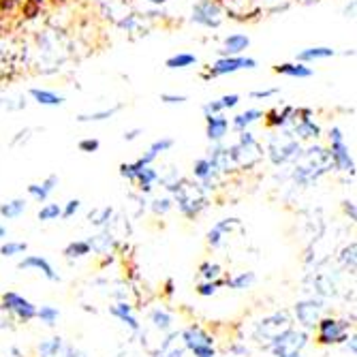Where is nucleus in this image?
<instances>
[{
	"mask_svg": "<svg viewBox=\"0 0 357 357\" xmlns=\"http://www.w3.org/2000/svg\"><path fill=\"white\" fill-rule=\"evenodd\" d=\"M332 167V158L330 152L323 148H310L304 154L300 152L296 158V169H294V180L302 186H308L317 182L323 174H328Z\"/></svg>",
	"mask_w": 357,
	"mask_h": 357,
	"instance_id": "1",
	"label": "nucleus"
},
{
	"mask_svg": "<svg viewBox=\"0 0 357 357\" xmlns=\"http://www.w3.org/2000/svg\"><path fill=\"white\" fill-rule=\"evenodd\" d=\"M167 190L174 192V202L178 204V210L186 218H195L208 206V195L202 190L199 184H190L186 180H178Z\"/></svg>",
	"mask_w": 357,
	"mask_h": 357,
	"instance_id": "2",
	"label": "nucleus"
},
{
	"mask_svg": "<svg viewBox=\"0 0 357 357\" xmlns=\"http://www.w3.org/2000/svg\"><path fill=\"white\" fill-rule=\"evenodd\" d=\"M289 328H294L291 326V317H289V312L287 310H278V312H272V314H268V317H264L261 321L257 323L255 326V332H252V336H255V340L261 344V347H270L282 332H287Z\"/></svg>",
	"mask_w": 357,
	"mask_h": 357,
	"instance_id": "3",
	"label": "nucleus"
},
{
	"mask_svg": "<svg viewBox=\"0 0 357 357\" xmlns=\"http://www.w3.org/2000/svg\"><path fill=\"white\" fill-rule=\"evenodd\" d=\"M306 344H308V334L304 330L289 328L268 349L272 351L274 357H302Z\"/></svg>",
	"mask_w": 357,
	"mask_h": 357,
	"instance_id": "4",
	"label": "nucleus"
},
{
	"mask_svg": "<svg viewBox=\"0 0 357 357\" xmlns=\"http://www.w3.org/2000/svg\"><path fill=\"white\" fill-rule=\"evenodd\" d=\"M229 156H231V163H238L240 167H252L255 163L261 160L264 152L250 131H242L240 142L229 148Z\"/></svg>",
	"mask_w": 357,
	"mask_h": 357,
	"instance_id": "5",
	"label": "nucleus"
},
{
	"mask_svg": "<svg viewBox=\"0 0 357 357\" xmlns=\"http://www.w3.org/2000/svg\"><path fill=\"white\" fill-rule=\"evenodd\" d=\"M180 338L184 342V349L192 351L195 357H216L214 338L199 326H188L184 332H180Z\"/></svg>",
	"mask_w": 357,
	"mask_h": 357,
	"instance_id": "6",
	"label": "nucleus"
},
{
	"mask_svg": "<svg viewBox=\"0 0 357 357\" xmlns=\"http://www.w3.org/2000/svg\"><path fill=\"white\" fill-rule=\"evenodd\" d=\"M330 158H332V165L340 172H349L351 176L355 174V160L349 152V146L344 142V135L340 131V126H334L330 131Z\"/></svg>",
	"mask_w": 357,
	"mask_h": 357,
	"instance_id": "7",
	"label": "nucleus"
},
{
	"mask_svg": "<svg viewBox=\"0 0 357 357\" xmlns=\"http://www.w3.org/2000/svg\"><path fill=\"white\" fill-rule=\"evenodd\" d=\"M317 340L319 344H340L349 338V321L340 319H321L317 323Z\"/></svg>",
	"mask_w": 357,
	"mask_h": 357,
	"instance_id": "8",
	"label": "nucleus"
},
{
	"mask_svg": "<svg viewBox=\"0 0 357 357\" xmlns=\"http://www.w3.org/2000/svg\"><path fill=\"white\" fill-rule=\"evenodd\" d=\"M244 69H257V60L246 58V56H225V58L216 60L210 67V73H204L202 77L210 79V77H220V75H231V73H238Z\"/></svg>",
	"mask_w": 357,
	"mask_h": 357,
	"instance_id": "9",
	"label": "nucleus"
},
{
	"mask_svg": "<svg viewBox=\"0 0 357 357\" xmlns=\"http://www.w3.org/2000/svg\"><path fill=\"white\" fill-rule=\"evenodd\" d=\"M270 158L274 165H284L287 160L291 158H298V154L302 152L300 150V144L298 139H294L291 133H282V135H276L272 142H270Z\"/></svg>",
	"mask_w": 357,
	"mask_h": 357,
	"instance_id": "10",
	"label": "nucleus"
},
{
	"mask_svg": "<svg viewBox=\"0 0 357 357\" xmlns=\"http://www.w3.org/2000/svg\"><path fill=\"white\" fill-rule=\"evenodd\" d=\"M0 306H3L7 312H11L15 319L20 321H32L37 317V306L32 304L30 300H26L24 296L15 294V291H7V294H3V302H0Z\"/></svg>",
	"mask_w": 357,
	"mask_h": 357,
	"instance_id": "11",
	"label": "nucleus"
},
{
	"mask_svg": "<svg viewBox=\"0 0 357 357\" xmlns=\"http://www.w3.org/2000/svg\"><path fill=\"white\" fill-rule=\"evenodd\" d=\"M190 20L199 26H206V28H218L222 22V11L214 0H202V3L192 7Z\"/></svg>",
	"mask_w": 357,
	"mask_h": 357,
	"instance_id": "12",
	"label": "nucleus"
},
{
	"mask_svg": "<svg viewBox=\"0 0 357 357\" xmlns=\"http://www.w3.org/2000/svg\"><path fill=\"white\" fill-rule=\"evenodd\" d=\"M321 310H323V302L317 298H308V300H300L296 304V317L300 321V326L304 330H314L317 323L321 321Z\"/></svg>",
	"mask_w": 357,
	"mask_h": 357,
	"instance_id": "13",
	"label": "nucleus"
},
{
	"mask_svg": "<svg viewBox=\"0 0 357 357\" xmlns=\"http://www.w3.org/2000/svg\"><path fill=\"white\" fill-rule=\"evenodd\" d=\"M17 268H20V270H37L39 274H43V276H45L47 280H52V282L60 280L58 274H56V270L52 268V264L47 261L45 257H41V255H28L26 259H22V261L17 264Z\"/></svg>",
	"mask_w": 357,
	"mask_h": 357,
	"instance_id": "14",
	"label": "nucleus"
},
{
	"mask_svg": "<svg viewBox=\"0 0 357 357\" xmlns=\"http://www.w3.org/2000/svg\"><path fill=\"white\" fill-rule=\"evenodd\" d=\"M154 357H184V342L180 338V332L167 334L165 340H160L158 351H152Z\"/></svg>",
	"mask_w": 357,
	"mask_h": 357,
	"instance_id": "15",
	"label": "nucleus"
},
{
	"mask_svg": "<svg viewBox=\"0 0 357 357\" xmlns=\"http://www.w3.org/2000/svg\"><path fill=\"white\" fill-rule=\"evenodd\" d=\"M227 131H229V120H227L222 114L206 116V135H208L210 142H214V144L222 142Z\"/></svg>",
	"mask_w": 357,
	"mask_h": 357,
	"instance_id": "16",
	"label": "nucleus"
},
{
	"mask_svg": "<svg viewBox=\"0 0 357 357\" xmlns=\"http://www.w3.org/2000/svg\"><path fill=\"white\" fill-rule=\"evenodd\" d=\"M236 227H240V220L238 218H222L218 220L212 229L208 231V244L212 248H218L225 240L227 234H231V229H236Z\"/></svg>",
	"mask_w": 357,
	"mask_h": 357,
	"instance_id": "17",
	"label": "nucleus"
},
{
	"mask_svg": "<svg viewBox=\"0 0 357 357\" xmlns=\"http://www.w3.org/2000/svg\"><path fill=\"white\" fill-rule=\"evenodd\" d=\"M298 114H302V118H300V120L294 118V122H296V135H300L302 139H317V137L321 135V128H319V124H314V120L310 118L312 112H310V109H302V112H298Z\"/></svg>",
	"mask_w": 357,
	"mask_h": 357,
	"instance_id": "18",
	"label": "nucleus"
},
{
	"mask_svg": "<svg viewBox=\"0 0 357 357\" xmlns=\"http://www.w3.org/2000/svg\"><path fill=\"white\" fill-rule=\"evenodd\" d=\"M109 312L116 317V319H120L124 326L131 330V332H142V326H139V321H137V317L133 314V306L131 304H126V302H118V304H114L112 308H109Z\"/></svg>",
	"mask_w": 357,
	"mask_h": 357,
	"instance_id": "19",
	"label": "nucleus"
},
{
	"mask_svg": "<svg viewBox=\"0 0 357 357\" xmlns=\"http://www.w3.org/2000/svg\"><path fill=\"white\" fill-rule=\"evenodd\" d=\"M58 182H60V178L56 174H50L41 184H30L28 186V195H32V197H35L39 204H43V202H47L50 195L56 190Z\"/></svg>",
	"mask_w": 357,
	"mask_h": 357,
	"instance_id": "20",
	"label": "nucleus"
},
{
	"mask_svg": "<svg viewBox=\"0 0 357 357\" xmlns=\"http://www.w3.org/2000/svg\"><path fill=\"white\" fill-rule=\"evenodd\" d=\"M206 158L210 160V165H212V169H214V172L227 174V172L231 169V156H229V148L214 146Z\"/></svg>",
	"mask_w": 357,
	"mask_h": 357,
	"instance_id": "21",
	"label": "nucleus"
},
{
	"mask_svg": "<svg viewBox=\"0 0 357 357\" xmlns=\"http://www.w3.org/2000/svg\"><path fill=\"white\" fill-rule=\"evenodd\" d=\"M250 45V39L242 32H236V35H229L225 41H222V50H220V56H240L246 47Z\"/></svg>",
	"mask_w": 357,
	"mask_h": 357,
	"instance_id": "22",
	"label": "nucleus"
},
{
	"mask_svg": "<svg viewBox=\"0 0 357 357\" xmlns=\"http://www.w3.org/2000/svg\"><path fill=\"white\" fill-rule=\"evenodd\" d=\"M274 71L278 75H287V77H296V79H308L312 77V69L306 67L302 62H284V64H276Z\"/></svg>",
	"mask_w": 357,
	"mask_h": 357,
	"instance_id": "23",
	"label": "nucleus"
},
{
	"mask_svg": "<svg viewBox=\"0 0 357 357\" xmlns=\"http://www.w3.org/2000/svg\"><path fill=\"white\" fill-rule=\"evenodd\" d=\"M30 96L39 105H45V107H58V105L64 103V96L62 94H56L54 90H45V88H32L30 90Z\"/></svg>",
	"mask_w": 357,
	"mask_h": 357,
	"instance_id": "24",
	"label": "nucleus"
},
{
	"mask_svg": "<svg viewBox=\"0 0 357 357\" xmlns=\"http://www.w3.org/2000/svg\"><path fill=\"white\" fill-rule=\"evenodd\" d=\"M336 56V50L332 47H306L302 52L296 54V62H312V60H326V58H334Z\"/></svg>",
	"mask_w": 357,
	"mask_h": 357,
	"instance_id": "25",
	"label": "nucleus"
},
{
	"mask_svg": "<svg viewBox=\"0 0 357 357\" xmlns=\"http://www.w3.org/2000/svg\"><path fill=\"white\" fill-rule=\"evenodd\" d=\"M150 323H152L156 330H160V332H169L172 330V323H174V317L165 308H154L150 312Z\"/></svg>",
	"mask_w": 357,
	"mask_h": 357,
	"instance_id": "26",
	"label": "nucleus"
},
{
	"mask_svg": "<svg viewBox=\"0 0 357 357\" xmlns=\"http://www.w3.org/2000/svg\"><path fill=\"white\" fill-rule=\"evenodd\" d=\"M259 118H264V112L261 109H246V112H242V114H238L236 118H234V128L236 131H246V126H250L252 122H257Z\"/></svg>",
	"mask_w": 357,
	"mask_h": 357,
	"instance_id": "27",
	"label": "nucleus"
},
{
	"mask_svg": "<svg viewBox=\"0 0 357 357\" xmlns=\"http://www.w3.org/2000/svg\"><path fill=\"white\" fill-rule=\"evenodd\" d=\"M195 62H197V56H195V54L180 52V54H176V56L167 58L165 67H167V69H172V71H176V69H188V67H192Z\"/></svg>",
	"mask_w": 357,
	"mask_h": 357,
	"instance_id": "28",
	"label": "nucleus"
},
{
	"mask_svg": "<svg viewBox=\"0 0 357 357\" xmlns=\"http://www.w3.org/2000/svg\"><path fill=\"white\" fill-rule=\"evenodd\" d=\"M156 180H160V176H158V172L152 169L150 165H146L144 169H139V174H137V178H135V182L139 184V190H142V192H150V190H152V184H154Z\"/></svg>",
	"mask_w": 357,
	"mask_h": 357,
	"instance_id": "29",
	"label": "nucleus"
},
{
	"mask_svg": "<svg viewBox=\"0 0 357 357\" xmlns=\"http://www.w3.org/2000/svg\"><path fill=\"white\" fill-rule=\"evenodd\" d=\"M120 109H122V105H114V107H109V109H101V112L82 114V116H77V122H82V124H86V122H103V120H109V118H114V116H116Z\"/></svg>",
	"mask_w": 357,
	"mask_h": 357,
	"instance_id": "30",
	"label": "nucleus"
},
{
	"mask_svg": "<svg viewBox=\"0 0 357 357\" xmlns=\"http://www.w3.org/2000/svg\"><path fill=\"white\" fill-rule=\"evenodd\" d=\"M90 252H92V248H90L88 240H73L67 244V248H64V257L67 259H82Z\"/></svg>",
	"mask_w": 357,
	"mask_h": 357,
	"instance_id": "31",
	"label": "nucleus"
},
{
	"mask_svg": "<svg viewBox=\"0 0 357 357\" xmlns=\"http://www.w3.org/2000/svg\"><path fill=\"white\" fill-rule=\"evenodd\" d=\"M255 280H257L255 272H240L238 276L227 278V280H225V284H227V287H231V289H236V291H244V289L252 287V284H255Z\"/></svg>",
	"mask_w": 357,
	"mask_h": 357,
	"instance_id": "32",
	"label": "nucleus"
},
{
	"mask_svg": "<svg viewBox=\"0 0 357 357\" xmlns=\"http://www.w3.org/2000/svg\"><path fill=\"white\" fill-rule=\"evenodd\" d=\"M88 244H90L92 252L105 255V252H109V248H114L116 240H114V238H112L109 234H99V236L90 238V240H88Z\"/></svg>",
	"mask_w": 357,
	"mask_h": 357,
	"instance_id": "33",
	"label": "nucleus"
},
{
	"mask_svg": "<svg viewBox=\"0 0 357 357\" xmlns=\"http://www.w3.org/2000/svg\"><path fill=\"white\" fill-rule=\"evenodd\" d=\"M114 216V208L112 206H105V208H96L88 214V220L94 225V227H107L109 220Z\"/></svg>",
	"mask_w": 357,
	"mask_h": 357,
	"instance_id": "34",
	"label": "nucleus"
},
{
	"mask_svg": "<svg viewBox=\"0 0 357 357\" xmlns=\"http://www.w3.org/2000/svg\"><path fill=\"white\" fill-rule=\"evenodd\" d=\"M26 212V199H11L0 206V214L5 218H20Z\"/></svg>",
	"mask_w": 357,
	"mask_h": 357,
	"instance_id": "35",
	"label": "nucleus"
},
{
	"mask_svg": "<svg viewBox=\"0 0 357 357\" xmlns=\"http://www.w3.org/2000/svg\"><path fill=\"white\" fill-rule=\"evenodd\" d=\"M64 342L60 336H54V338H47L39 344V355L41 357H58V353L62 351Z\"/></svg>",
	"mask_w": 357,
	"mask_h": 357,
	"instance_id": "36",
	"label": "nucleus"
},
{
	"mask_svg": "<svg viewBox=\"0 0 357 357\" xmlns=\"http://www.w3.org/2000/svg\"><path fill=\"white\" fill-rule=\"evenodd\" d=\"M355 252H357V244H355V242H351L349 246H344V248H342V252H340V264H342V268H344V270L355 272V264H357Z\"/></svg>",
	"mask_w": 357,
	"mask_h": 357,
	"instance_id": "37",
	"label": "nucleus"
},
{
	"mask_svg": "<svg viewBox=\"0 0 357 357\" xmlns=\"http://www.w3.org/2000/svg\"><path fill=\"white\" fill-rule=\"evenodd\" d=\"M37 317H39L41 323H45V326L52 328L60 319V310L56 306H41V308H37Z\"/></svg>",
	"mask_w": 357,
	"mask_h": 357,
	"instance_id": "38",
	"label": "nucleus"
},
{
	"mask_svg": "<svg viewBox=\"0 0 357 357\" xmlns=\"http://www.w3.org/2000/svg\"><path fill=\"white\" fill-rule=\"evenodd\" d=\"M222 284H225V280H220V278H216V280H206V282H202V284L197 287V294H199L202 298H210V296L216 294V291H218Z\"/></svg>",
	"mask_w": 357,
	"mask_h": 357,
	"instance_id": "39",
	"label": "nucleus"
},
{
	"mask_svg": "<svg viewBox=\"0 0 357 357\" xmlns=\"http://www.w3.org/2000/svg\"><path fill=\"white\" fill-rule=\"evenodd\" d=\"M60 214H62V208H60L58 204H47V206H43V208L39 210L37 216H39V220L47 222V220H58Z\"/></svg>",
	"mask_w": 357,
	"mask_h": 357,
	"instance_id": "40",
	"label": "nucleus"
},
{
	"mask_svg": "<svg viewBox=\"0 0 357 357\" xmlns=\"http://www.w3.org/2000/svg\"><path fill=\"white\" fill-rule=\"evenodd\" d=\"M139 169H144V165L139 163V160H135V163H122L120 165V176L126 178V180H131V182H135Z\"/></svg>",
	"mask_w": 357,
	"mask_h": 357,
	"instance_id": "41",
	"label": "nucleus"
},
{
	"mask_svg": "<svg viewBox=\"0 0 357 357\" xmlns=\"http://www.w3.org/2000/svg\"><path fill=\"white\" fill-rule=\"evenodd\" d=\"M26 248H28L26 242H7V244L0 246V255H3V257H15V255L26 252Z\"/></svg>",
	"mask_w": 357,
	"mask_h": 357,
	"instance_id": "42",
	"label": "nucleus"
},
{
	"mask_svg": "<svg viewBox=\"0 0 357 357\" xmlns=\"http://www.w3.org/2000/svg\"><path fill=\"white\" fill-rule=\"evenodd\" d=\"M172 208H174V202H172L169 197H160V199H154V202L150 204V210H152L156 216H163V214H167Z\"/></svg>",
	"mask_w": 357,
	"mask_h": 357,
	"instance_id": "43",
	"label": "nucleus"
},
{
	"mask_svg": "<svg viewBox=\"0 0 357 357\" xmlns=\"http://www.w3.org/2000/svg\"><path fill=\"white\" fill-rule=\"evenodd\" d=\"M199 274H202V278H204V280H216V278L222 274V270H220V266H218V264L206 261V264L199 268Z\"/></svg>",
	"mask_w": 357,
	"mask_h": 357,
	"instance_id": "44",
	"label": "nucleus"
},
{
	"mask_svg": "<svg viewBox=\"0 0 357 357\" xmlns=\"http://www.w3.org/2000/svg\"><path fill=\"white\" fill-rule=\"evenodd\" d=\"M174 148V139L172 137H160V139H156V142H152V146L148 148L152 154H163V152H167V150H172Z\"/></svg>",
	"mask_w": 357,
	"mask_h": 357,
	"instance_id": "45",
	"label": "nucleus"
},
{
	"mask_svg": "<svg viewBox=\"0 0 357 357\" xmlns=\"http://www.w3.org/2000/svg\"><path fill=\"white\" fill-rule=\"evenodd\" d=\"M160 101H163L165 105H182V103H186L188 99L184 94H172V92H163L160 94Z\"/></svg>",
	"mask_w": 357,
	"mask_h": 357,
	"instance_id": "46",
	"label": "nucleus"
},
{
	"mask_svg": "<svg viewBox=\"0 0 357 357\" xmlns=\"http://www.w3.org/2000/svg\"><path fill=\"white\" fill-rule=\"evenodd\" d=\"M77 148L82 150V152H88V154H92V152H96L101 148V142L99 139H92V137H88V139H82L79 144H77Z\"/></svg>",
	"mask_w": 357,
	"mask_h": 357,
	"instance_id": "47",
	"label": "nucleus"
},
{
	"mask_svg": "<svg viewBox=\"0 0 357 357\" xmlns=\"http://www.w3.org/2000/svg\"><path fill=\"white\" fill-rule=\"evenodd\" d=\"M82 208V202L79 199H71V202H67V206L62 208V214H60V218H71L73 214H77V210Z\"/></svg>",
	"mask_w": 357,
	"mask_h": 357,
	"instance_id": "48",
	"label": "nucleus"
},
{
	"mask_svg": "<svg viewBox=\"0 0 357 357\" xmlns=\"http://www.w3.org/2000/svg\"><path fill=\"white\" fill-rule=\"evenodd\" d=\"M222 109H234L240 103V94H225L222 99H218Z\"/></svg>",
	"mask_w": 357,
	"mask_h": 357,
	"instance_id": "49",
	"label": "nucleus"
},
{
	"mask_svg": "<svg viewBox=\"0 0 357 357\" xmlns=\"http://www.w3.org/2000/svg\"><path fill=\"white\" fill-rule=\"evenodd\" d=\"M248 357L250 351L244 347V344H231V349H227V357Z\"/></svg>",
	"mask_w": 357,
	"mask_h": 357,
	"instance_id": "50",
	"label": "nucleus"
},
{
	"mask_svg": "<svg viewBox=\"0 0 357 357\" xmlns=\"http://www.w3.org/2000/svg\"><path fill=\"white\" fill-rule=\"evenodd\" d=\"M278 88H270V90H252L250 92V99H270V96L278 94Z\"/></svg>",
	"mask_w": 357,
	"mask_h": 357,
	"instance_id": "51",
	"label": "nucleus"
},
{
	"mask_svg": "<svg viewBox=\"0 0 357 357\" xmlns=\"http://www.w3.org/2000/svg\"><path fill=\"white\" fill-rule=\"evenodd\" d=\"M204 114H206V116L222 114V105H220V101H210V103H206V105H204Z\"/></svg>",
	"mask_w": 357,
	"mask_h": 357,
	"instance_id": "52",
	"label": "nucleus"
},
{
	"mask_svg": "<svg viewBox=\"0 0 357 357\" xmlns=\"http://www.w3.org/2000/svg\"><path fill=\"white\" fill-rule=\"evenodd\" d=\"M342 208H344V214L349 216V220H355V218H357L355 202H342Z\"/></svg>",
	"mask_w": 357,
	"mask_h": 357,
	"instance_id": "53",
	"label": "nucleus"
},
{
	"mask_svg": "<svg viewBox=\"0 0 357 357\" xmlns=\"http://www.w3.org/2000/svg\"><path fill=\"white\" fill-rule=\"evenodd\" d=\"M142 133H144L142 128H131V131H124V142H133V139H137Z\"/></svg>",
	"mask_w": 357,
	"mask_h": 357,
	"instance_id": "54",
	"label": "nucleus"
},
{
	"mask_svg": "<svg viewBox=\"0 0 357 357\" xmlns=\"http://www.w3.org/2000/svg\"><path fill=\"white\" fill-rule=\"evenodd\" d=\"M344 342H347V351H351V355H357V338L351 336V338H347Z\"/></svg>",
	"mask_w": 357,
	"mask_h": 357,
	"instance_id": "55",
	"label": "nucleus"
},
{
	"mask_svg": "<svg viewBox=\"0 0 357 357\" xmlns=\"http://www.w3.org/2000/svg\"><path fill=\"white\" fill-rule=\"evenodd\" d=\"M165 294L167 296H174V278H167L165 280Z\"/></svg>",
	"mask_w": 357,
	"mask_h": 357,
	"instance_id": "56",
	"label": "nucleus"
},
{
	"mask_svg": "<svg viewBox=\"0 0 357 357\" xmlns=\"http://www.w3.org/2000/svg\"><path fill=\"white\" fill-rule=\"evenodd\" d=\"M148 3H152V5H165V3H169V0H148Z\"/></svg>",
	"mask_w": 357,
	"mask_h": 357,
	"instance_id": "57",
	"label": "nucleus"
},
{
	"mask_svg": "<svg viewBox=\"0 0 357 357\" xmlns=\"http://www.w3.org/2000/svg\"><path fill=\"white\" fill-rule=\"evenodd\" d=\"M5 236H7V229H5V227H3V225H0V240H3Z\"/></svg>",
	"mask_w": 357,
	"mask_h": 357,
	"instance_id": "58",
	"label": "nucleus"
},
{
	"mask_svg": "<svg viewBox=\"0 0 357 357\" xmlns=\"http://www.w3.org/2000/svg\"><path fill=\"white\" fill-rule=\"evenodd\" d=\"M11 353H13V355H15V357H24V355H22V353H20V351H17V349H11Z\"/></svg>",
	"mask_w": 357,
	"mask_h": 357,
	"instance_id": "59",
	"label": "nucleus"
}]
</instances>
